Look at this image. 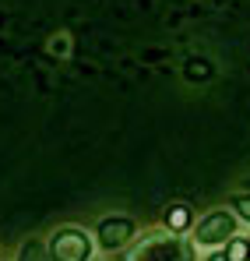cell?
Returning <instances> with one entry per match:
<instances>
[{"label":"cell","mask_w":250,"mask_h":261,"mask_svg":"<svg viewBox=\"0 0 250 261\" xmlns=\"http://www.w3.org/2000/svg\"><path fill=\"white\" fill-rule=\"evenodd\" d=\"M21 261H46V254H42L39 244H29V247L21 251Z\"/></svg>","instance_id":"ba28073f"},{"label":"cell","mask_w":250,"mask_h":261,"mask_svg":"<svg viewBox=\"0 0 250 261\" xmlns=\"http://www.w3.org/2000/svg\"><path fill=\"white\" fill-rule=\"evenodd\" d=\"M233 233V219L226 216V212H211L201 226H198V240L201 244H218V240H226Z\"/></svg>","instance_id":"3957f363"},{"label":"cell","mask_w":250,"mask_h":261,"mask_svg":"<svg viewBox=\"0 0 250 261\" xmlns=\"http://www.w3.org/2000/svg\"><path fill=\"white\" fill-rule=\"evenodd\" d=\"M226 258H229V261H247L250 258V244H229Z\"/></svg>","instance_id":"52a82bcc"},{"label":"cell","mask_w":250,"mask_h":261,"mask_svg":"<svg viewBox=\"0 0 250 261\" xmlns=\"http://www.w3.org/2000/svg\"><path fill=\"white\" fill-rule=\"evenodd\" d=\"M130 233H134L130 219H106V222L99 226V240H102V247H120V244H127Z\"/></svg>","instance_id":"277c9868"},{"label":"cell","mask_w":250,"mask_h":261,"mask_svg":"<svg viewBox=\"0 0 250 261\" xmlns=\"http://www.w3.org/2000/svg\"><path fill=\"white\" fill-rule=\"evenodd\" d=\"M166 222H169V229H183V226L190 222V208H187V205L169 208V212H166Z\"/></svg>","instance_id":"5b68a950"},{"label":"cell","mask_w":250,"mask_h":261,"mask_svg":"<svg viewBox=\"0 0 250 261\" xmlns=\"http://www.w3.org/2000/svg\"><path fill=\"white\" fill-rule=\"evenodd\" d=\"M49 254L53 261H88L92 247H88V237L78 229H60L53 240H49Z\"/></svg>","instance_id":"6da1fadb"},{"label":"cell","mask_w":250,"mask_h":261,"mask_svg":"<svg viewBox=\"0 0 250 261\" xmlns=\"http://www.w3.org/2000/svg\"><path fill=\"white\" fill-rule=\"evenodd\" d=\"M208 74H211V67L205 64V60H190V64H187V78H190V82H198V78H208Z\"/></svg>","instance_id":"8992f818"},{"label":"cell","mask_w":250,"mask_h":261,"mask_svg":"<svg viewBox=\"0 0 250 261\" xmlns=\"http://www.w3.org/2000/svg\"><path fill=\"white\" fill-rule=\"evenodd\" d=\"M130 261H194V251L180 240H148L141 251H134Z\"/></svg>","instance_id":"7a4b0ae2"},{"label":"cell","mask_w":250,"mask_h":261,"mask_svg":"<svg viewBox=\"0 0 250 261\" xmlns=\"http://www.w3.org/2000/svg\"><path fill=\"white\" fill-rule=\"evenodd\" d=\"M211 261H229V258L226 254H211Z\"/></svg>","instance_id":"30bf717a"},{"label":"cell","mask_w":250,"mask_h":261,"mask_svg":"<svg viewBox=\"0 0 250 261\" xmlns=\"http://www.w3.org/2000/svg\"><path fill=\"white\" fill-rule=\"evenodd\" d=\"M236 208H240L243 219H250V198H236Z\"/></svg>","instance_id":"9c48e42d"}]
</instances>
